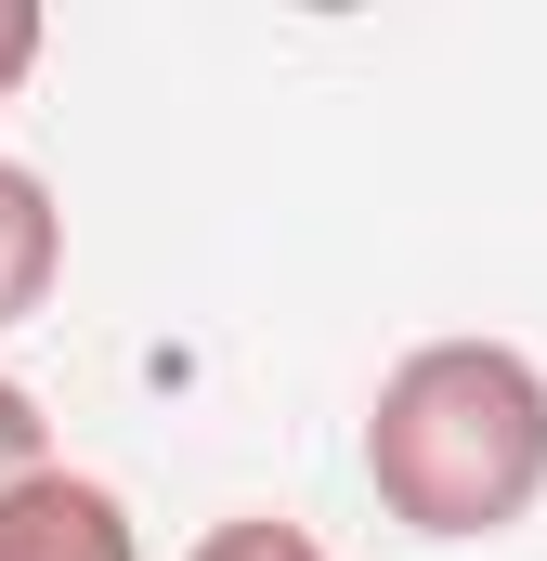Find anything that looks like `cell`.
Wrapping results in <instances>:
<instances>
[{
  "label": "cell",
  "mask_w": 547,
  "mask_h": 561,
  "mask_svg": "<svg viewBox=\"0 0 547 561\" xmlns=\"http://www.w3.org/2000/svg\"><path fill=\"white\" fill-rule=\"evenodd\" d=\"M0 561H143L131 496L53 457L39 483H13V496H0Z\"/></svg>",
  "instance_id": "obj_2"
},
{
  "label": "cell",
  "mask_w": 547,
  "mask_h": 561,
  "mask_svg": "<svg viewBox=\"0 0 547 561\" xmlns=\"http://www.w3.org/2000/svg\"><path fill=\"white\" fill-rule=\"evenodd\" d=\"M39 39H53V26H39V0H0V105L26 92V66H39Z\"/></svg>",
  "instance_id": "obj_6"
},
{
  "label": "cell",
  "mask_w": 547,
  "mask_h": 561,
  "mask_svg": "<svg viewBox=\"0 0 547 561\" xmlns=\"http://www.w3.org/2000/svg\"><path fill=\"white\" fill-rule=\"evenodd\" d=\"M39 470H53V419H39V392L0 366V496H13V483H39Z\"/></svg>",
  "instance_id": "obj_5"
},
{
  "label": "cell",
  "mask_w": 547,
  "mask_h": 561,
  "mask_svg": "<svg viewBox=\"0 0 547 561\" xmlns=\"http://www.w3.org/2000/svg\"><path fill=\"white\" fill-rule=\"evenodd\" d=\"M53 275H66V209L26 157H0V327H26L53 300Z\"/></svg>",
  "instance_id": "obj_3"
},
{
  "label": "cell",
  "mask_w": 547,
  "mask_h": 561,
  "mask_svg": "<svg viewBox=\"0 0 547 561\" xmlns=\"http://www.w3.org/2000/svg\"><path fill=\"white\" fill-rule=\"evenodd\" d=\"M183 561H326L313 523H287V510H235V523H209Z\"/></svg>",
  "instance_id": "obj_4"
},
{
  "label": "cell",
  "mask_w": 547,
  "mask_h": 561,
  "mask_svg": "<svg viewBox=\"0 0 547 561\" xmlns=\"http://www.w3.org/2000/svg\"><path fill=\"white\" fill-rule=\"evenodd\" d=\"M365 483L430 549L535 523V496H547V366L522 340H417L379 379V405H365Z\"/></svg>",
  "instance_id": "obj_1"
}]
</instances>
